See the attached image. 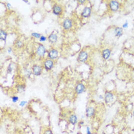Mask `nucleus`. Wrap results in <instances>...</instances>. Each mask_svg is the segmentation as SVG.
<instances>
[{"label": "nucleus", "mask_w": 134, "mask_h": 134, "mask_svg": "<svg viewBox=\"0 0 134 134\" xmlns=\"http://www.w3.org/2000/svg\"><path fill=\"white\" fill-rule=\"evenodd\" d=\"M89 58V53L87 50H81L78 55V62L80 63H86Z\"/></svg>", "instance_id": "f257e3e1"}, {"label": "nucleus", "mask_w": 134, "mask_h": 134, "mask_svg": "<svg viewBox=\"0 0 134 134\" xmlns=\"http://www.w3.org/2000/svg\"><path fill=\"white\" fill-rule=\"evenodd\" d=\"M52 13L56 16H62V13H63V7L60 4H58V3H54L52 6Z\"/></svg>", "instance_id": "f03ea898"}, {"label": "nucleus", "mask_w": 134, "mask_h": 134, "mask_svg": "<svg viewBox=\"0 0 134 134\" xmlns=\"http://www.w3.org/2000/svg\"><path fill=\"white\" fill-rule=\"evenodd\" d=\"M54 66V62L53 60H51L49 58H46L44 60L43 63V68L46 70V71H50L51 70L53 69Z\"/></svg>", "instance_id": "7ed1b4c3"}, {"label": "nucleus", "mask_w": 134, "mask_h": 134, "mask_svg": "<svg viewBox=\"0 0 134 134\" xmlns=\"http://www.w3.org/2000/svg\"><path fill=\"white\" fill-rule=\"evenodd\" d=\"M46 53H47L46 47L42 43L38 44L37 48H36V54L40 58H44Z\"/></svg>", "instance_id": "20e7f679"}, {"label": "nucleus", "mask_w": 134, "mask_h": 134, "mask_svg": "<svg viewBox=\"0 0 134 134\" xmlns=\"http://www.w3.org/2000/svg\"><path fill=\"white\" fill-rule=\"evenodd\" d=\"M60 54H59V52L56 49V48H52L47 53V57L48 58H49L51 60H57L59 57Z\"/></svg>", "instance_id": "39448f33"}, {"label": "nucleus", "mask_w": 134, "mask_h": 134, "mask_svg": "<svg viewBox=\"0 0 134 134\" xmlns=\"http://www.w3.org/2000/svg\"><path fill=\"white\" fill-rule=\"evenodd\" d=\"M120 2L118 1H116V0H112V1H110L108 2V7L112 12H117L120 8Z\"/></svg>", "instance_id": "423d86ee"}, {"label": "nucleus", "mask_w": 134, "mask_h": 134, "mask_svg": "<svg viewBox=\"0 0 134 134\" xmlns=\"http://www.w3.org/2000/svg\"><path fill=\"white\" fill-rule=\"evenodd\" d=\"M73 25H74V22H73V20L70 18H65L62 23V28L65 31L70 30L73 27Z\"/></svg>", "instance_id": "0eeeda50"}, {"label": "nucleus", "mask_w": 134, "mask_h": 134, "mask_svg": "<svg viewBox=\"0 0 134 134\" xmlns=\"http://www.w3.org/2000/svg\"><path fill=\"white\" fill-rule=\"evenodd\" d=\"M43 67L40 64H34L32 68V74L34 76H40L42 74Z\"/></svg>", "instance_id": "6e6552de"}, {"label": "nucleus", "mask_w": 134, "mask_h": 134, "mask_svg": "<svg viewBox=\"0 0 134 134\" xmlns=\"http://www.w3.org/2000/svg\"><path fill=\"white\" fill-rule=\"evenodd\" d=\"M91 14H92V8L90 6H85L81 11L80 16L84 18H88L90 17Z\"/></svg>", "instance_id": "1a4fd4ad"}, {"label": "nucleus", "mask_w": 134, "mask_h": 134, "mask_svg": "<svg viewBox=\"0 0 134 134\" xmlns=\"http://www.w3.org/2000/svg\"><path fill=\"white\" fill-rule=\"evenodd\" d=\"M114 100V94L111 91H106L104 94V101L106 104H110Z\"/></svg>", "instance_id": "9d476101"}, {"label": "nucleus", "mask_w": 134, "mask_h": 134, "mask_svg": "<svg viewBox=\"0 0 134 134\" xmlns=\"http://www.w3.org/2000/svg\"><path fill=\"white\" fill-rule=\"evenodd\" d=\"M85 114H86V116L88 118H92L95 116L96 114V109L95 107L92 106H88L86 108V110H85Z\"/></svg>", "instance_id": "9b49d317"}, {"label": "nucleus", "mask_w": 134, "mask_h": 134, "mask_svg": "<svg viewBox=\"0 0 134 134\" xmlns=\"http://www.w3.org/2000/svg\"><path fill=\"white\" fill-rule=\"evenodd\" d=\"M85 90H86V87H85V85L83 83H78L76 84V87L74 89L76 94L80 95V94H83L85 91Z\"/></svg>", "instance_id": "f8f14e48"}, {"label": "nucleus", "mask_w": 134, "mask_h": 134, "mask_svg": "<svg viewBox=\"0 0 134 134\" xmlns=\"http://www.w3.org/2000/svg\"><path fill=\"white\" fill-rule=\"evenodd\" d=\"M68 124L72 125V126H75L76 124H78V118L77 115L74 114H70L68 117Z\"/></svg>", "instance_id": "ddd939ff"}, {"label": "nucleus", "mask_w": 134, "mask_h": 134, "mask_svg": "<svg viewBox=\"0 0 134 134\" xmlns=\"http://www.w3.org/2000/svg\"><path fill=\"white\" fill-rule=\"evenodd\" d=\"M48 40L51 44H55L58 42V35L56 32H53L52 33H51L48 37Z\"/></svg>", "instance_id": "4468645a"}, {"label": "nucleus", "mask_w": 134, "mask_h": 134, "mask_svg": "<svg viewBox=\"0 0 134 134\" xmlns=\"http://www.w3.org/2000/svg\"><path fill=\"white\" fill-rule=\"evenodd\" d=\"M110 55H111V49L109 48H104L101 52V56H102L103 59L105 60H108L110 58Z\"/></svg>", "instance_id": "2eb2a0df"}, {"label": "nucleus", "mask_w": 134, "mask_h": 134, "mask_svg": "<svg viewBox=\"0 0 134 134\" xmlns=\"http://www.w3.org/2000/svg\"><path fill=\"white\" fill-rule=\"evenodd\" d=\"M114 35L116 38H120L124 34V28L122 27H116L114 30Z\"/></svg>", "instance_id": "dca6fc26"}, {"label": "nucleus", "mask_w": 134, "mask_h": 134, "mask_svg": "<svg viewBox=\"0 0 134 134\" xmlns=\"http://www.w3.org/2000/svg\"><path fill=\"white\" fill-rule=\"evenodd\" d=\"M7 38H8V33H7V32L5 31V30H3V29L0 30V41L4 42L6 43Z\"/></svg>", "instance_id": "f3484780"}, {"label": "nucleus", "mask_w": 134, "mask_h": 134, "mask_svg": "<svg viewBox=\"0 0 134 134\" xmlns=\"http://www.w3.org/2000/svg\"><path fill=\"white\" fill-rule=\"evenodd\" d=\"M26 90V85L25 84H18L16 86V91L19 94L25 92Z\"/></svg>", "instance_id": "a211bd4d"}, {"label": "nucleus", "mask_w": 134, "mask_h": 134, "mask_svg": "<svg viewBox=\"0 0 134 134\" xmlns=\"http://www.w3.org/2000/svg\"><path fill=\"white\" fill-rule=\"evenodd\" d=\"M15 45L17 48H22L24 46V43L21 40H17L15 43Z\"/></svg>", "instance_id": "6ab92c4d"}, {"label": "nucleus", "mask_w": 134, "mask_h": 134, "mask_svg": "<svg viewBox=\"0 0 134 134\" xmlns=\"http://www.w3.org/2000/svg\"><path fill=\"white\" fill-rule=\"evenodd\" d=\"M31 35H32V38H36V39H39L41 38V36H42V34L40 33H38V32H32Z\"/></svg>", "instance_id": "aec40b11"}, {"label": "nucleus", "mask_w": 134, "mask_h": 134, "mask_svg": "<svg viewBox=\"0 0 134 134\" xmlns=\"http://www.w3.org/2000/svg\"><path fill=\"white\" fill-rule=\"evenodd\" d=\"M18 96H16V95H14V96H12V97H11V100H12V103H14V104H16V103H17L18 101Z\"/></svg>", "instance_id": "412c9836"}, {"label": "nucleus", "mask_w": 134, "mask_h": 134, "mask_svg": "<svg viewBox=\"0 0 134 134\" xmlns=\"http://www.w3.org/2000/svg\"><path fill=\"white\" fill-rule=\"evenodd\" d=\"M43 134H53V132H52V130L50 128H47V129L43 132Z\"/></svg>", "instance_id": "4be33fe9"}, {"label": "nucleus", "mask_w": 134, "mask_h": 134, "mask_svg": "<svg viewBox=\"0 0 134 134\" xmlns=\"http://www.w3.org/2000/svg\"><path fill=\"white\" fill-rule=\"evenodd\" d=\"M27 104H28V101H26V100H22V101H21V102L19 103V106L24 107L25 106L27 105Z\"/></svg>", "instance_id": "5701e85b"}, {"label": "nucleus", "mask_w": 134, "mask_h": 134, "mask_svg": "<svg viewBox=\"0 0 134 134\" xmlns=\"http://www.w3.org/2000/svg\"><path fill=\"white\" fill-rule=\"evenodd\" d=\"M47 40H48V38H46V36H44V35H42L41 38H39V42H46Z\"/></svg>", "instance_id": "b1692460"}, {"label": "nucleus", "mask_w": 134, "mask_h": 134, "mask_svg": "<svg viewBox=\"0 0 134 134\" xmlns=\"http://www.w3.org/2000/svg\"><path fill=\"white\" fill-rule=\"evenodd\" d=\"M12 71V64H10L7 68V72H8V74H11Z\"/></svg>", "instance_id": "393cba45"}, {"label": "nucleus", "mask_w": 134, "mask_h": 134, "mask_svg": "<svg viewBox=\"0 0 134 134\" xmlns=\"http://www.w3.org/2000/svg\"><path fill=\"white\" fill-rule=\"evenodd\" d=\"M122 28H128V22H127V21H126V22L123 25Z\"/></svg>", "instance_id": "a878e982"}, {"label": "nucleus", "mask_w": 134, "mask_h": 134, "mask_svg": "<svg viewBox=\"0 0 134 134\" xmlns=\"http://www.w3.org/2000/svg\"><path fill=\"white\" fill-rule=\"evenodd\" d=\"M6 7L8 9H9V10L12 8V6H11V4L8 3V2H6Z\"/></svg>", "instance_id": "bb28decb"}, {"label": "nucleus", "mask_w": 134, "mask_h": 134, "mask_svg": "<svg viewBox=\"0 0 134 134\" xmlns=\"http://www.w3.org/2000/svg\"><path fill=\"white\" fill-rule=\"evenodd\" d=\"M86 134H92L91 132H90V127H89V126H87V127H86Z\"/></svg>", "instance_id": "cd10ccee"}, {"label": "nucleus", "mask_w": 134, "mask_h": 134, "mask_svg": "<svg viewBox=\"0 0 134 134\" xmlns=\"http://www.w3.org/2000/svg\"><path fill=\"white\" fill-rule=\"evenodd\" d=\"M78 2V4H84V3H86V1L85 0H79V1Z\"/></svg>", "instance_id": "c85d7f7f"}, {"label": "nucleus", "mask_w": 134, "mask_h": 134, "mask_svg": "<svg viewBox=\"0 0 134 134\" xmlns=\"http://www.w3.org/2000/svg\"><path fill=\"white\" fill-rule=\"evenodd\" d=\"M7 52H8V54H11L12 52V48H8Z\"/></svg>", "instance_id": "c756f323"}, {"label": "nucleus", "mask_w": 134, "mask_h": 134, "mask_svg": "<svg viewBox=\"0 0 134 134\" xmlns=\"http://www.w3.org/2000/svg\"><path fill=\"white\" fill-rule=\"evenodd\" d=\"M83 125H84V121H80V122H79V126L80 127V126H82Z\"/></svg>", "instance_id": "7c9ffc66"}, {"label": "nucleus", "mask_w": 134, "mask_h": 134, "mask_svg": "<svg viewBox=\"0 0 134 134\" xmlns=\"http://www.w3.org/2000/svg\"><path fill=\"white\" fill-rule=\"evenodd\" d=\"M132 116H133V118H134V109L132 110Z\"/></svg>", "instance_id": "2f4dec72"}, {"label": "nucleus", "mask_w": 134, "mask_h": 134, "mask_svg": "<svg viewBox=\"0 0 134 134\" xmlns=\"http://www.w3.org/2000/svg\"><path fill=\"white\" fill-rule=\"evenodd\" d=\"M24 2H26V3H28L29 2H28V1H26V0H25V1H24Z\"/></svg>", "instance_id": "473e14b6"}, {"label": "nucleus", "mask_w": 134, "mask_h": 134, "mask_svg": "<svg viewBox=\"0 0 134 134\" xmlns=\"http://www.w3.org/2000/svg\"><path fill=\"white\" fill-rule=\"evenodd\" d=\"M78 134H82V133H81V132H78Z\"/></svg>", "instance_id": "72a5a7b5"}, {"label": "nucleus", "mask_w": 134, "mask_h": 134, "mask_svg": "<svg viewBox=\"0 0 134 134\" xmlns=\"http://www.w3.org/2000/svg\"><path fill=\"white\" fill-rule=\"evenodd\" d=\"M64 134H70V133H69V132H65Z\"/></svg>", "instance_id": "f704fd0d"}]
</instances>
